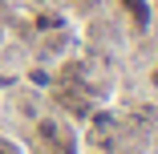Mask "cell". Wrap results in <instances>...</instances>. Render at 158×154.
I'll use <instances>...</instances> for the list:
<instances>
[{"label": "cell", "mask_w": 158, "mask_h": 154, "mask_svg": "<svg viewBox=\"0 0 158 154\" xmlns=\"http://www.w3.org/2000/svg\"><path fill=\"white\" fill-rule=\"evenodd\" d=\"M122 4L130 8V12H134V20H138V28H146V24H150V8L142 4V0H122Z\"/></svg>", "instance_id": "6da1fadb"}, {"label": "cell", "mask_w": 158, "mask_h": 154, "mask_svg": "<svg viewBox=\"0 0 158 154\" xmlns=\"http://www.w3.org/2000/svg\"><path fill=\"white\" fill-rule=\"evenodd\" d=\"M0 154H12V146H8V142H0Z\"/></svg>", "instance_id": "7a4b0ae2"}]
</instances>
